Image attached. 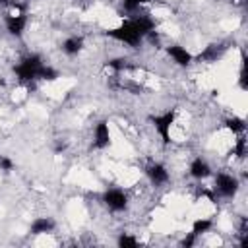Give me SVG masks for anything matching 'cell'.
<instances>
[{
  "mask_svg": "<svg viewBox=\"0 0 248 248\" xmlns=\"http://www.w3.org/2000/svg\"><path fill=\"white\" fill-rule=\"evenodd\" d=\"M107 66H108L110 70H114V72H124V70L132 68L130 60H128V58H124V56H118V58H110V60H107Z\"/></svg>",
  "mask_w": 248,
  "mask_h": 248,
  "instance_id": "cell-17",
  "label": "cell"
},
{
  "mask_svg": "<svg viewBox=\"0 0 248 248\" xmlns=\"http://www.w3.org/2000/svg\"><path fill=\"white\" fill-rule=\"evenodd\" d=\"M25 25H27V16L23 12H16V14L6 16V29L10 35L19 37L25 31Z\"/></svg>",
  "mask_w": 248,
  "mask_h": 248,
  "instance_id": "cell-7",
  "label": "cell"
},
{
  "mask_svg": "<svg viewBox=\"0 0 248 248\" xmlns=\"http://www.w3.org/2000/svg\"><path fill=\"white\" fill-rule=\"evenodd\" d=\"M103 203L110 209V211H124L126 207H128V196H126V192L124 190H120V188H108V190H105V194H103Z\"/></svg>",
  "mask_w": 248,
  "mask_h": 248,
  "instance_id": "cell-5",
  "label": "cell"
},
{
  "mask_svg": "<svg viewBox=\"0 0 248 248\" xmlns=\"http://www.w3.org/2000/svg\"><path fill=\"white\" fill-rule=\"evenodd\" d=\"M225 45L223 43H211V45H207L198 56H196V60L198 62H215L223 52H225Z\"/></svg>",
  "mask_w": 248,
  "mask_h": 248,
  "instance_id": "cell-9",
  "label": "cell"
},
{
  "mask_svg": "<svg viewBox=\"0 0 248 248\" xmlns=\"http://www.w3.org/2000/svg\"><path fill=\"white\" fill-rule=\"evenodd\" d=\"M116 242H118L120 248H136V246H138V240H136L132 234H128V232H122Z\"/></svg>",
  "mask_w": 248,
  "mask_h": 248,
  "instance_id": "cell-19",
  "label": "cell"
},
{
  "mask_svg": "<svg viewBox=\"0 0 248 248\" xmlns=\"http://www.w3.org/2000/svg\"><path fill=\"white\" fill-rule=\"evenodd\" d=\"M232 155H236V157H244L246 155V140L242 136L236 138L234 147H232Z\"/></svg>",
  "mask_w": 248,
  "mask_h": 248,
  "instance_id": "cell-20",
  "label": "cell"
},
{
  "mask_svg": "<svg viewBox=\"0 0 248 248\" xmlns=\"http://www.w3.org/2000/svg\"><path fill=\"white\" fill-rule=\"evenodd\" d=\"M211 174V167L207 165V161H203L202 157H196L192 163H190V176L196 178V180H203Z\"/></svg>",
  "mask_w": 248,
  "mask_h": 248,
  "instance_id": "cell-11",
  "label": "cell"
},
{
  "mask_svg": "<svg viewBox=\"0 0 248 248\" xmlns=\"http://www.w3.org/2000/svg\"><path fill=\"white\" fill-rule=\"evenodd\" d=\"M12 169H14V161L10 157H6V155H0V170L10 172Z\"/></svg>",
  "mask_w": 248,
  "mask_h": 248,
  "instance_id": "cell-22",
  "label": "cell"
},
{
  "mask_svg": "<svg viewBox=\"0 0 248 248\" xmlns=\"http://www.w3.org/2000/svg\"><path fill=\"white\" fill-rule=\"evenodd\" d=\"M132 21H134V25L141 37H149V33H153L155 25H157L149 16H138V17H132Z\"/></svg>",
  "mask_w": 248,
  "mask_h": 248,
  "instance_id": "cell-13",
  "label": "cell"
},
{
  "mask_svg": "<svg viewBox=\"0 0 248 248\" xmlns=\"http://www.w3.org/2000/svg\"><path fill=\"white\" fill-rule=\"evenodd\" d=\"M213 190L223 198H234L238 192V180L232 174L217 172V176L213 180Z\"/></svg>",
  "mask_w": 248,
  "mask_h": 248,
  "instance_id": "cell-4",
  "label": "cell"
},
{
  "mask_svg": "<svg viewBox=\"0 0 248 248\" xmlns=\"http://www.w3.org/2000/svg\"><path fill=\"white\" fill-rule=\"evenodd\" d=\"M225 128L231 130L232 134H242V132L246 130V124H244L242 118H238V116H231V118L225 120Z\"/></svg>",
  "mask_w": 248,
  "mask_h": 248,
  "instance_id": "cell-16",
  "label": "cell"
},
{
  "mask_svg": "<svg viewBox=\"0 0 248 248\" xmlns=\"http://www.w3.org/2000/svg\"><path fill=\"white\" fill-rule=\"evenodd\" d=\"M196 240H198V236H196V234L190 231V232H188V234H186V236L180 240V246H184V248H190V246H194V244H196Z\"/></svg>",
  "mask_w": 248,
  "mask_h": 248,
  "instance_id": "cell-23",
  "label": "cell"
},
{
  "mask_svg": "<svg viewBox=\"0 0 248 248\" xmlns=\"http://www.w3.org/2000/svg\"><path fill=\"white\" fill-rule=\"evenodd\" d=\"M167 52H169V56H170L178 66H190L192 60H194V56H192L184 46H180V45H170V46H167Z\"/></svg>",
  "mask_w": 248,
  "mask_h": 248,
  "instance_id": "cell-10",
  "label": "cell"
},
{
  "mask_svg": "<svg viewBox=\"0 0 248 248\" xmlns=\"http://www.w3.org/2000/svg\"><path fill=\"white\" fill-rule=\"evenodd\" d=\"M149 120H151V124H153L155 132L161 136L163 145H169V143H170V128H172V124H174V120H176V110L170 108V110H167V112H163V114L149 116Z\"/></svg>",
  "mask_w": 248,
  "mask_h": 248,
  "instance_id": "cell-3",
  "label": "cell"
},
{
  "mask_svg": "<svg viewBox=\"0 0 248 248\" xmlns=\"http://www.w3.org/2000/svg\"><path fill=\"white\" fill-rule=\"evenodd\" d=\"M58 78V72L52 68V66H41V70H39V76H37V79H45V81H54Z\"/></svg>",
  "mask_w": 248,
  "mask_h": 248,
  "instance_id": "cell-18",
  "label": "cell"
},
{
  "mask_svg": "<svg viewBox=\"0 0 248 248\" xmlns=\"http://www.w3.org/2000/svg\"><path fill=\"white\" fill-rule=\"evenodd\" d=\"M81 48H83V39H81V37H68V39L62 43V50H64L68 56H76Z\"/></svg>",
  "mask_w": 248,
  "mask_h": 248,
  "instance_id": "cell-14",
  "label": "cell"
},
{
  "mask_svg": "<svg viewBox=\"0 0 248 248\" xmlns=\"http://www.w3.org/2000/svg\"><path fill=\"white\" fill-rule=\"evenodd\" d=\"M145 172H147L149 180H151L155 186H161V184H167V182H169V170H167V167L161 165V163H151V165L145 169Z\"/></svg>",
  "mask_w": 248,
  "mask_h": 248,
  "instance_id": "cell-8",
  "label": "cell"
},
{
  "mask_svg": "<svg viewBox=\"0 0 248 248\" xmlns=\"http://www.w3.org/2000/svg\"><path fill=\"white\" fill-rule=\"evenodd\" d=\"M211 227H213V221H211V219L200 217V219H196V221L192 223V232H194L196 236H200V234H203V232H209Z\"/></svg>",
  "mask_w": 248,
  "mask_h": 248,
  "instance_id": "cell-15",
  "label": "cell"
},
{
  "mask_svg": "<svg viewBox=\"0 0 248 248\" xmlns=\"http://www.w3.org/2000/svg\"><path fill=\"white\" fill-rule=\"evenodd\" d=\"M41 66H43L41 56L39 54H29L17 66H14V72L17 76V79H21V81H33V79H37Z\"/></svg>",
  "mask_w": 248,
  "mask_h": 248,
  "instance_id": "cell-2",
  "label": "cell"
},
{
  "mask_svg": "<svg viewBox=\"0 0 248 248\" xmlns=\"http://www.w3.org/2000/svg\"><path fill=\"white\" fill-rule=\"evenodd\" d=\"M105 35L110 37V39H116V41H120V43H126V45H130V46H138V45L141 43V39H143V37L138 33V29H136V25H134L132 19H126L122 25H118V27H114V29H107Z\"/></svg>",
  "mask_w": 248,
  "mask_h": 248,
  "instance_id": "cell-1",
  "label": "cell"
},
{
  "mask_svg": "<svg viewBox=\"0 0 248 248\" xmlns=\"http://www.w3.org/2000/svg\"><path fill=\"white\" fill-rule=\"evenodd\" d=\"M147 2H151V0H122V8L126 12H136L141 4H147Z\"/></svg>",
  "mask_w": 248,
  "mask_h": 248,
  "instance_id": "cell-21",
  "label": "cell"
},
{
  "mask_svg": "<svg viewBox=\"0 0 248 248\" xmlns=\"http://www.w3.org/2000/svg\"><path fill=\"white\" fill-rule=\"evenodd\" d=\"M54 227H56V223H54L50 217H37V219L31 223L29 232H31V234H46V232H52Z\"/></svg>",
  "mask_w": 248,
  "mask_h": 248,
  "instance_id": "cell-12",
  "label": "cell"
},
{
  "mask_svg": "<svg viewBox=\"0 0 248 248\" xmlns=\"http://www.w3.org/2000/svg\"><path fill=\"white\" fill-rule=\"evenodd\" d=\"M110 145V130L107 120H99L93 130V147L95 149H105Z\"/></svg>",
  "mask_w": 248,
  "mask_h": 248,
  "instance_id": "cell-6",
  "label": "cell"
},
{
  "mask_svg": "<svg viewBox=\"0 0 248 248\" xmlns=\"http://www.w3.org/2000/svg\"><path fill=\"white\" fill-rule=\"evenodd\" d=\"M12 0H0V4H10Z\"/></svg>",
  "mask_w": 248,
  "mask_h": 248,
  "instance_id": "cell-24",
  "label": "cell"
}]
</instances>
